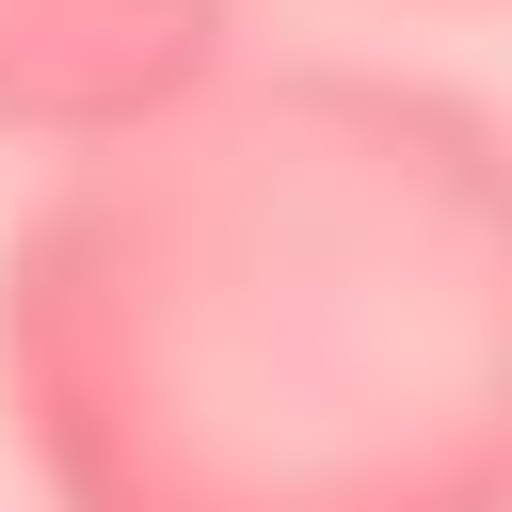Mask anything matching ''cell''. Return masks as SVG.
Returning <instances> with one entry per match:
<instances>
[{
    "instance_id": "6da1fadb",
    "label": "cell",
    "mask_w": 512,
    "mask_h": 512,
    "mask_svg": "<svg viewBox=\"0 0 512 512\" xmlns=\"http://www.w3.org/2000/svg\"><path fill=\"white\" fill-rule=\"evenodd\" d=\"M0 432L48 512H512V128L416 64L96 112L0 224Z\"/></svg>"
},
{
    "instance_id": "7a4b0ae2",
    "label": "cell",
    "mask_w": 512,
    "mask_h": 512,
    "mask_svg": "<svg viewBox=\"0 0 512 512\" xmlns=\"http://www.w3.org/2000/svg\"><path fill=\"white\" fill-rule=\"evenodd\" d=\"M224 48V0H0V144H80L96 112L192 80Z\"/></svg>"
},
{
    "instance_id": "3957f363",
    "label": "cell",
    "mask_w": 512,
    "mask_h": 512,
    "mask_svg": "<svg viewBox=\"0 0 512 512\" xmlns=\"http://www.w3.org/2000/svg\"><path fill=\"white\" fill-rule=\"evenodd\" d=\"M448 16H480V0H448Z\"/></svg>"
}]
</instances>
